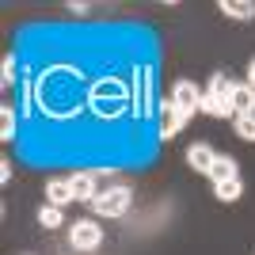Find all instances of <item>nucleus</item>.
Instances as JSON below:
<instances>
[{"label": "nucleus", "instance_id": "nucleus-7", "mask_svg": "<svg viewBox=\"0 0 255 255\" xmlns=\"http://www.w3.org/2000/svg\"><path fill=\"white\" fill-rule=\"evenodd\" d=\"M229 107H233V118L255 115V88L252 84H233V92H229Z\"/></svg>", "mask_w": 255, "mask_h": 255}, {"label": "nucleus", "instance_id": "nucleus-18", "mask_svg": "<svg viewBox=\"0 0 255 255\" xmlns=\"http://www.w3.org/2000/svg\"><path fill=\"white\" fill-rule=\"evenodd\" d=\"M11 179V164L8 160H0V183H8Z\"/></svg>", "mask_w": 255, "mask_h": 255}, {"label": "nucleus", "instance_id": "nucleus-8", "mask_svg": "<svg viewBox=\"0 0 255 255\" xmlns=\"http://www.w3.org/2000/svg\"><path fill=\"white\" fill-rule=\"evenodd\" d=\"M46 202L61 206V210L69 202H76V198H73V183H69V179H50V183H46Z\"/></svg>", "mask_w": 255, "mask_h": 255}, {"label": "nucleus", "instance_id": "nucleus-2", "mask_svg": "<svg viewBox=\"0 0 255 255\" xmlns=\"http://www.w3.org/2000/svg\"><path fill=\"white\" fill-rule=\"evenodd\" d=\"M229 92H233L229 76H225V73H213L210 76V88L202 92V111L210 118H229V115H233V107H229Z\"/></svg>", "mask_w": 255, "mask_h": 255}, {"label": "nucleus", "instance_id": "nucleus-14", "mask_svg": "<svg viewBox=\"0 0 255 255\" xmlns=\"http://www.w3.org/2000/svg\"><path fill=\"white\" fill-rule=\"evenodd\" d=\"M38 225H42V229H61V225H65L61 206H50V202H46L42 210H38Z\"/></svg>", "mask_w": 255, "mask_h": 255}, {"label": "nucleus", "instance_id": "nucleus-9", "mask_svg": "<svg viewBox=\"0 0 255 255\" xmlns=\"http://www.w3.org/2000/svg\"><path fill=\"white\" fill-rule=\"evenodd\" d=\"M213 160H217V152H213L210 145H202V141L187 149V164H191L194 171H210V168H213Z\"/></svg>", "mask_w": 255, "mask_h": 255}, {"label": "nucleus", "instance_id": "nucleus-15", "mask_svg": "<svg viewBox=\"0 0 255 255\" xmlns=\"http://www.w3.org/2000/svg\"><path fill=\"white\" fill-rule=\"evenodd\" d=\"M0 141H15V111L0 107Z\"/></svg>", "mask_w": 255, "mask_h": 255}, {"label": "nucleus", "instance_id": "nucleus-3", "mask_svg": "<svg viewBox=\"0 0 255 255\" xmlns=\"http://www.w3.org/2000/svg\"><path fill=\"white\" fill-rule=\"evenodd\" d=\"M129 202H133V191H129V187H111V191L96 194L92 210H96L99 217H126V213H129Z\"/></svg>", "mask_w": 255, "mask_h": 255}, {"label": "nucleus", "instance_id": "nucleus-6", "mask_svg": "<svg viewBox=\"0 0 255 255\" xmlns=\"http://www.w3.org/2000/svg\"><path fill=\"white\" fill-rule=\"evenodd\" d=\"M183 122H187V115H183L179 107L164 103V107H160V122H156V133H160L164 141H171V137H175V133L183 129Z\"/></svg>", "mask_w": 255, "mask_h": 255}, {"label": "nucleus", "instance_id": "nucleus-11", "mask_svg": "<svg viewBox=\"0 0 255 255\" xmlns=\"http://www.w3.org/2000/svg\"><path fill=\"white\" fill-rule=\"evenodd\" d=\"M217 8H221V15H229V19H240V23L255 15V4H252V0H221Z\"/></svg>", "mask_w": 255, "mask_h": 255}, {"label": "nucleus", "instance_id": "nucleus-5", "mask_svg": "<svg viewBox=\"0 0 255 255\" xmlns=\"http://www.w3.org/2000/svg\"><path fill=\"white\" fill-rule=\"evenodd\" d=\"M171 107H179L183 115L191 118L194 111H202V92H198L191 80H179V84L171 88Z\"/></svg>", "mask_w": 255, "mask_h": 255}, {"label": "nucleus", "instance_id": "nucleus-16", "mask_svg": "<svg viewBox=\"0 0 255 255\" xmlns=\"http://www.w3.org/2000/svg\"><path fill=\"white\" fill-rule=\"evenodd\" d=\"M236 137L240 141H255V115H240L236 118Z\"/></svg>", "mask_w": 255, "mask_h": 255}, {"label": "nucleus", "instance_id": "nucleus-13", "mask_svg": "<svg viewBox=\"0 0 255 255\" xmlns=\"http://www.w3.org/2000/svg\"><path fill=\"white\" fill-rule=\"evenodd\" d=\"M213 194H217V202H236V198L244 194V183H240V179H229V183H213Z\"/></svg>", "mask_w": 255, "mask_h": 255}, {"label": "nucleus", "instance_id": "nucleus-19", "mask_svg": "<svg viewBox=\"0 0 255 255\" xmlns=\"http://www.w3.org/2000/svg\"><path fill=\"white\" fill-rule=\"evenodd\" d=\"M248 84H252V88H255V61H252V65H248Z\"/></svg>", "mask_w": 255, "mask_h": 255}, {"label": "nucleus", "instance_id": "nucleus-4", "mask_svg": "<svg viewBox=\"0 0 255 255\" xmlns=\"http://www.w3.org/2000/svg\"><path fill=\"white\" fill-rule=\"evenodd\" d=\"M69 244L76 252H96L103 244V229L96 221H76V225H69Z\"/></svg>", "mask_w": 255, "mask_h": 255}, {"label": "nucleus", "instance_id": "nucleus-1", "mask_svg": "<svg viewBox=\"0 0 255 255\" xmlns=\"http://www.w3.org/2000/svg\"><path fill=\"white\" fill-rule=\"evenodd\" d=\"M126 99H129V92L118 76H107V80H99V84L92 88V111L103 115V118L122 115V111H126Z\"/></svg>", "mask_w": 255, "mask_h": 255}, {"label": "nucleus", "instance_id": "nucleus-12", "mask_svg": "<svg viewBox=\"0 0 255 255\" xmlns=\"http://www.w3.org/2000/svg\"><path fill=\"white\" fill-rule=\"evenodd\" d=\"M206 175H210L213 183H229V179H240V175H236V160H233V156H217V160H213V168L206 171Z\"/></svg>", "mask_w": 255, "mask_h": 255}, {"label": "nucleus", "instance_id": "nucleus-17", "mask_svg": "<svg viewBox=\"0 0 255 255\" xmlns=\"http://www.w3.org/2000/svg\"><path fill=\"white\" fill-rule=\"evenodd\" d=\"M0 80H4V84H15V57H4V76H0Z\"/></svg>", "mask_w": 255, "mask_h": 255}, {"label": "nucleus", "instance_id": "nucleus-10", "mask_svg": "<svg viewBox=\"0 0 255 255\" xmlns=\"http://www.w3.org/2000/svg\"><path fill=\"white\" fill-rule=\"evenodd\" d=\"M73 198L76 202H96V179H92V171H80V175H73Z\"/></svg>", "mask_w": 255, "mask_h": 255}]
</instances>
